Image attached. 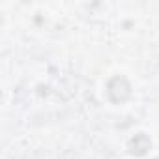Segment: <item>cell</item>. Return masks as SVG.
<instances>
[{
	"mask_svg": "<svg viewBox=\"0 0 159 159\" xmlns=\"http://www.w3.org/2000/svg\"><path fill=\"white\" fill-rule=\"evenodd\" d=\"M131 83L127 81V79L124 75H116L112 77L109 84H107V94H109V99L116 105L120 103H125L129 98H131Z\"/></svg>",
	"mask_w": 159,
	"mask_h": 159,
	"instance_id": "obj_1",
	"label": "cell"
},
{
	"mask_svg": "<svg viewBox=\"0 0 159 159\" xmlns=\"http://www.w3.org/2000/svg\"><path fill=\"white\" fill-rule=\"evenodd\" d=\"M127 150H129L131 155H135V157H142V155H146V153L152 150V140H150V137H148L146 133H137L135 137L129 139V142H127Z\"/></svg>",
	"mask_w": 159,
	"mask_h": 159,
	"instance_id": "obj_2",
	"label": "cell"
},
{
	"mask_svg": "<svg viewBox=\"0 0 159 159\" xmlns=\"http://www.w3.org/2000/svg\"><path fill=\"white\" fill-rule=\"evenodd\" d=\"M155 159H159V157H155Z\"/></svg>",
	"mask_w": 159,
	"mask_h": 159,
	"instance_id": "obj_3",
	"label": "cell"
}]
</instances>
